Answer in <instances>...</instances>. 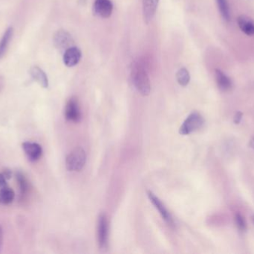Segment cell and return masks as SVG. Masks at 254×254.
I'll return each instance as SVG.
<instances>
[{"instance_id": "obj_1", "label": "cell", "mask_w": 254, "mask_h": 254, "mask_svg": "<svg viewBox=\"0 0 254 254\" xmlns=\"http://www.w3.org/2000/svg\"><path fill=\"white\" fill-rule=\"evenodd\" d=\"M131 75L136 89L143 96L149 95L151 90L150 82L143 65L139 63H134L131 67Z\"/></svg>"}, {"instance_id": "obj_2", "label": "cell", "mask_w": 254, "mask_h": 254, "mask_svg": "<svg viewBox=\"0 0 254 254\" xmlns=\"http://www.w3.org/2000/svg\"><path fill=\"white\" fill-rule=\"evenodd\" d=\"M86 161V152L81 147H77L66 158V169L69 171H81Z\"/></svg>"}, {"instance_id": "obj_3", "label": "cell", "mask_w": 254, "mask_h": 254, "mask_svg": "<svg viewBox=\"0 0 254 254\" xmlns=\"http://www.w3.org/2000/svg\"><path fill=\"white\" fill-rule=\"evenodd\" d=\"M204 123V120L202 116L198 112H192L182 124L179 133L182 135H188L191 133L198 131L203 126Z\"/></svg>"}, {"instance_id": "obj_4", "label": "cell", "mask_w": 254, "mask_h": 254, "mask_svg": "<svg viewBox=\"0 0 254 254\" xmlns=\"http://www.w3.org/2000/svg\"><path fill=\"white\" fill-rule=\"evenodd\" d=\"M98 224V244L101 250L105 251L109 245V222L104 213L100 215Z\"/></svg>"}, {"instance_id": "obj_5", "label": "cell", "mask_w": 254, "mask_h": 254, "mask_svg": "<svg viewBox=\"0 0 254 254\" xmlns=\"http://www.w3.org/2000/svg\"><path fill=\"white\" fill-rule=\"evenodd\" d=\"M113 10V4L111 0H95L94 3V14L100 17H110Z\"/></svg>"}, {"instance_id": "obj_6", "label": "cell", "mask_w": 254, "mask_h": 254, "mask_svg": "<svg viewBox=\"0 0 254 254\" xmlns=\"http://www.w3.org/2000/svg\"><path fill=\"white\" fill-rule=\"evenodd\" d=\"M147 195L148 197H149V199L150 200L151 202L153 204L154 207L159 212L160 215H161L162 219H164L169 225L173 226V218H172L171 214L169 213L168 210L166 208L164 204L161 202V200H160L158 197L155 196L150 191H148Z\"/></svg>"}, {"instance_id": "obj_7", "label": "cell", "mask_w": 254, "mask_h": 254, "mask_svg": "<svg viewBox=\"0 0 254 254\" xmlns=\"http://www.w3.org/2000/svg\"><path fill=\"white\" fill-rule=\"evenodd\" d=\"M65 119L70 122H77L80 119V110L78 101L75 98L68 100L65 110Z\"/></svg>"}, {"instance_id": "obj_8", "label": "cell", "mask_w": 254, "mask_h": 254, "mask_svg": "<svg viewBox=\"0 0 254 254\" xmlns=\"http://www.w3.org/2000/svg\"><path fill=\"white\" fill-rule=\"evenodd\" d=\"M54 42L55 46L58 49H65L71 47L72 45L73 40L69 33L65 30H59L55 33L54 36Z\"/></svg>"}, {"instance_id": "obj_9", "label": "cell", "mask_w": 254, "mask_h": 254, "mask_svg": "<svg viewBox=\"0 0 254 254\" xmlns=\"http://www.w3.org/2000/svg\"><path fill=\"white\" fill-rule=\"evenodd\" d=\"M81 51L76 46H71L65 51L64 55V62L68 67L77 65L81 59Z\"/></svg>"}, {"instance_id": "obj_10", "label": "cell", "mask_w": 254, "mask_h": 254, "mask_svg": "<svg viewBox=\"0 0 254 254\" xmlns=\"http://www.w3.org/2000/svg\"><path fill=\"white\" fill-rule=\"evenodd\" d=\"M22 149H23L27 158L32 162L38 161L41 158L42 154H43V149H42L41 146L36 143L25 142L22 144Z\"/></svg>"}, {"instance_id": "obj_11", "label": "cell", "mask_w": 254, "mask_h": 254, "mask_svg": "<svg viewBox=\"0 0 254 254\" xmlns=\"http://www.w3.org/2000/svg\"><path fill=\"white\" fill-rule=\"evenodd\" d=\"M159 0H143V15L144 22L149 24L156 13Z\"/></svg>"}, {"instance_id": "obj_12", "label": "cell", "mask_w": 254, "mask_h": 254, "mask_svg": "<svg viewBox=\"0 0 254 254\" xmlns=\"http://www.w3.org/2000/svg\"><path fill=\"white\" fill-rule=\"evenodd\" d=\"M239 27L240 29L247 35L252 36L254 34V20L252 18L241 15L237 19Z\"/></svg>"}, {"instance_id": "obj_13", "label": "cell", "mask_w": 254, "mask_h": 254, "mask_svg": "<svg viewBox=\"0 0 254 254\" xmlns=\"http://www.w3.org/2000/svg\"><path fill=\"white\" fill-rule=\"evenodd\" d=\"M30 74L32 79L43 88H47L49 86V80H48L47 76L40 67H33L30 70Z\"/></svg>"}, {"instance_id": "obj_14", "label": "cell", "mask_w": 254, "mask_h": 254, "mask_svg": "<svg viewBox=\"0 0 254 254\" xmlns=\"http://www.w3.org/2000/svg\"><path fill=\"white\" fill-rule=\"evenodd\" d=\"M215 72H216V83L219 89L224 92L231 89L232 87V82L230 78L219 69H216Z\"/></svg>"}, {"instance_id": "obj_15", "label": "cell", "mask_w": 254, "mask_h": 254, "mask_svg": "<svg viewBox=\"0 0 254 254\" xmlns=\"http://www.w3.org/2000/svg\"><path fill=\"white\" fill-rule=\"evenodd\" d=\"M13 29L12 27H9L8 28L6 29L0 40V60L3 58L4 54H5L6 50L8 47L9 43L11 40L12 37H13Z\"/></svg>"}, {"instance_id": "obj_16", "label": "cell", "mask_w": 254, "mask_h": 254, "mask_svg": "<svg viewBox=\"0 0 254 254\" xmlns=\"http://www.w3.org/2000/svg\"><path fill=\"white\" fill-rule=\"evenodd\" d=\"M14 192L8 186L0 188V204L7 205L10 204L14 199Z\"/></svg>"}, {"instance_id": "obj_17", "label": "cell", "mask_w": 254, "mask_h": 254, "mask_svg": "<svg viewBox=\"0 0 254 254\" xmlns=\"http://www.w3.org/2000/svg\"><path fill=\"white\" fill-rule=\"evenodd\" d=\"M216 3H217L218 8H219L222 18L228 22L231 19V13H230L228 0H216Z\"/></svg>"}, {"instance_id": "obj_18", "label": "cell", "mask_w": 254, "mask_h": 254, "mask_svg": "<svg viewBox=\"0 0 254 254\" xmlns=\"http://www.w3.org/2000/svg\"><path fill=\"white\" fill-rule=\"evenodd\" d=\"M176 79L181 86H186L190 81V76L188 70L185 67H182L177 72Z\"/></svg>"}, {"instance_id": "obj_19", "label": "cell", "mask_w": 254, "mask_h": 254, "mask_svg": "<svg viewBox=\"0 0 254 254\" xmlns=\"http://www.w3.org/2000/svg\"><path fill=\"white\" fill-rule=\"evenodd\" d=\"M16 177L19 184L21 195H24L28 191V180L21 172L16 173Z\"/></svg>"}, {"instance_id": "obj_20", "label": "cell", "mask_w": 254, "mask_h": 254, "mask_svg": "<svg viewBox=\"0 0 254 254\" xmlns=\"http://www.w3.org/2000/svg\"><path fill=\"white\" fill-rule=\"evenodd\" d=\"M234 219H235V223L238 229L240 231H246L247 225H246V219H245L244 216H242L240 213H238L236 214Z\"/></svg>"}, {"instance_id": "obj_21", "label": "cell", "mask_w": 254, "mask_h": 254, "mask_svg": "<svg viewBox=\"0 0 254 254\" xmlns=\"http://www.w3.org/2000/svg\"><path fill=\"white\" fill-rule=\"evenodd\" d=\"M243 114L242 112L238 111L236 113L235 116H234V122L236 125H239L241 122L242 119H243Z\"/></svg>"}, {"instance_id": "obj_22", "label": "cell", "mask_w": 254, "mask_h": 254, "mask_svg": "<svg viewBox=\"0 0 254 254\" xmlns=\"http://www.w3.org/2000/svg\"><path fill=\"white\" fill-rule=\"evenodd\" d=\"M6 178L4 174L0 173V188L5 187L7 186V183H6Z\"/></svg>"}, {"instance_id": "obj_23", "label": "cell", "mask_w": 254, "mask_h": 254, "mask_svg": "<svg viewBox=\"0 0 254 254\" xmlns=\"http://www.w3.org/2000/svg\"><path fill=\"white\" fill-rule=\"evenodd\" d=\"M2 243H3L2 229H1V226H0V252H1V248H2Z\"/></svg>"}, {"instance_id": "obj_24", "label": "cell", "mask_w": 254, "mask_h": 254, "mask_svg": "<svg viewBox=\"0 0 254 254\" xmlns=\"http://www.w3.org/2000/svg\"><path fill=\"white\" fill-rule=\"evenodd\" d=\"M249 146L254 150V137L251 140L250 143H249Z\"/></svg>"}, {"instance_id": "obj_25", "label": "cell", "mask_w": 254, "mask_h": 254, "mask_svg": "<svg viewBox=\"0 0 254 254\" xmlns=\"http://www.w3.org/2000/svg\"><path fill=\"white\" fill-rule=\"evenodd\" d=\"M252 222H253L254 225V215L253 216H252Z\"/></svg>"}]
</instances>
